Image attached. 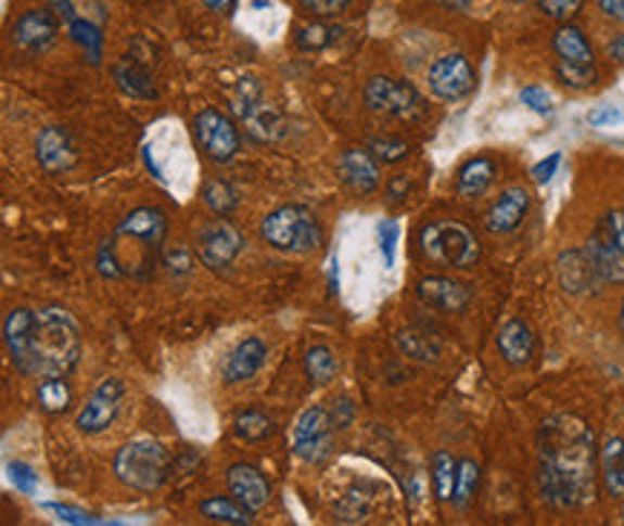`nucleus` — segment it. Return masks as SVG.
<instances>
[{
  "instance_id": "f257e3e1",
  "label": "nucleus",
  "mask_w": 624,
  "mask_h": 526,
  "mask_svg": "<svg viewBox=\"0 0 624 526\" xmlns=\"http://www.w3.org/2000/svg\"><path fill=\"white\" fill-rule=\"evenodd\" d=\"M538 489L556 510H575L596 495V440L575 414H552L538 428Z\"/></svg>"
},
{
  "instance_id": "f03ea898",
  "label": "nucleus",
  "mask_w": 624,
  "mask_h": 526,
  "mask_svg": "<svg viewBox=\"0 0 624 526\" xmlns=\"http://www.w3.org/2000/svg\"><path fill=\"white\" fill-rule=\"evenodd\" d=\"M3 343L17 371L29 377H66L81 360V329L66 308H15L3 322Z\"/></svg>"
},
{
  "instance_id": "7ed1b4c3",
  "label": "nucleus",
  "mask_w": 624,
  "mask_h": 526,
  "mask_svg": "<svg viewBox=\"0 0 624 526\" xmlns=\"http://www.w3.org/2000/svg\"><path fill=\"white\" fill-rule=\"evenodd\" d=\"M170 463L173 461L165 446L141 437V440H130V444L118 449L113 469L115 477L124 486H130L136 492H156V489L165 486L167 475H170Z\"/></svg>"
},
{
  "instance_id": "20e7f679",
  "label": "nucleus",
  "mask_w": 624,
  "mask_h": 526,
  "mask_svg": "<svg viewBox=\"0 0 624 526\" xmlns=\"http://www.w3.org/2000/svg\"><path fill=\"white\" fill-rule=\"evenodd\" d=\"M420 251L429 262L437 268H472L481 259V245L475 233L467 224L453 222V219H437V222L423 224L420 231Z\"/></svg>"
},
{
  "instance_id": "39448f33",
  "label": "nucleus",
  "mask_w": 624,
  "mask_h": 526,
  "mask_svg": "<svg viewBox=\"0 0 624 526\" xmlns=\"http://www.w3.org/2000/svg\"><path fill=\"white\" fill-rule=\"evenodd\" d=\"M230 110H233L239 127L259 144H273L285 136V118L277 104L265 99L256 78H239L237 90L230 95Z\"/></svg>"
},
{
  "instance_id": "423d86ee",
  "label": "nucleus",
  "mask_w": 624,
  "mask_h": 526,
  "mask_svg": "<svg viewBox=\"0 0 624 526\" xmlns=\"http://www.w3.org/2000/svg\"><path fill=\"white\" fill-rule=\"evenodd\" d=\"M263 239L282 254H311L322 245V228L308 207L285 205L263 219Z\"/></svg>"
},
{
  "instance_id": "0eeeda50",
  "label": "nucleus",
  "mask_w": 624,
  "mask_h": 526,
  "mask_svg": "<svg viewBox=\"0 0 624 526\" xmlns=\"http://www.w3.org/2000/svg\"><path fill=\"white\" fill-rule=\"evenodd\" d=\"M604 282H624V210H610L584 242Z\"/></svg>"
},
{
  "instance_id": "6e6552de",
  "label": "nucleus",
  "mask_w": 624,
  "mask_h": 526,
  "mask_svg": "<svg viewBox=\"0 0 624 526\" xmlns=\"http://www.w3.org/2000/svg\"><path fill=\"white\" fill-rule=\"evenodd\" d=\"M366 104H369L371 113L403 118V121L423 116V110H426L420 92L411 84L389 78V75H378L366 84Z\"/></svg>"
},
{
  "instance_id": "1a4fd4ad",
  "label": "nucleus",
  "mask_w": 624,
  "mask_h": 526,
  "mask_svg": "<svg viewBox=\"0 0 624 526\" xmlns=\"http://www.w3.org/2000/svg\"><path fill=\"white\" fill-rule=\"evenodd\" d=\"M245 251V236L228 219H214L205 228H199L196 254L211 271H225L237 262L239 254Z\"/></svg>"
},
{
  "instance_id": "9d476101",
  "label": "nucleus",
  "mask_w": 624,
  "mask_h": 526,
  "mask_svg": "<svg viewBox=\"0 0 624 526\" xmlns=\"http://www.w3.org/2000/svg\"><path fill=\"white\" fill-rule=\"evenodd\" d=\"M331 432L334 420L326 406H311L296 418L294 426V454L305 463H320L331 454Z\"/></svg>"
},
{
  "instance_id": "9b49d317",
  "label": "nucleus",
  "mask_w": 624,
  "mask_h": 526,
  "mask_svg": "<svg viewBox=\"0 0 624 526\" xmlns=\"http://www.w3.org/2000/svg\"><path fill=\"white\" fill-rule=\"evenodd\" d=\"M193 132H196L199 147L205 150L207 158H214L219 165L230 162L239 153V130L237 124L222 116L219 110L207 107L193 118Z\"/></svg>"
},
{
  "instance_id": "f8f14e48",
  "label": "nucleus",
  "mask_w": 624,
  "mask_h": 526,
  "mask_svg": "<svg viewBox=\"0 0 624 526\" xmlns=\"http://www.w3.org/2000/svg\"><path fill=\"white\" fill-rule=\"evenodd\" d=\"M122 400H124V383L115 377L101 380L95 392L87 397V403L84 409L78 411V418H75V426L84 435H99L104 428H110L118 418V411H122Z\"/></svg>"
},
{
  "instance_id": "ddd939ff",
  "label": "nucleus",
  "mask_w": 624,
  "mask_h": 526,
  "mask_svg": "<svg viewBox=\"0 0 624 526\" xmlns=\"http://www.w3.org/2000/svg\"><path fill=\"white\" fill-rule=\"evenodd\" d=\"M429 90L441 101H460L475 90V69L460 52H449L429 66Z\"/></svg>"
},
{
  "instance_id": "4468645a",
  "label": "nucleus",
  "mask_w": 624,
  "mask_h": 526,
  "mask_svg": "<svg viewBox=\"0 0 624 526\" xmlns=\"http://www.w3.org/2000/svg\"><path fill=\"white\" fill-rule=\"evenodd\" d=\"M228 489L239 503H245L251 512H259L271 501V484L251 463H233L228 469Z\"/></svg>"
},
{
  "instance_id": "2eb2a0df",
  "label": "nucleus",
  "mask_w": 624,
  "mask_h": 526,
  "mask_svg": "<svg viewBox=\"0 0 624 526\" xmlns=\"http://www.w3.org/2000/svg\"><path fill=\"white\" fill-rule=\"evenodd\" d=\"M58 21L47 9H29L12 26V41L26 52H43L55 41Z\"/></svg>"
},
{
  "instance_id": "dca6fc26",
  "label": "nucleus",
  "mask_w": 624,
  "mask_h": 526,
  "mask_svg": "<svg viewBox=\"0 0 624 526\" xmlns=\"http://www.w3.org/2000/svg\"><path fill=\"white\" fill-rule=\"evenodd\" d=\"M35 153H38V162L47 174H64L78 158L73 136L64 127H43L38 141H35Z\"/></svg>"
},
{
  "instance_id": "f3484780",
  "label": "nucleus",
  "mask_w": 624,
  "mask_h": 526,
  "mask_svg": "<svg viewBox=\"0 0 624 526\" xmlns=\"http://www.w3.org/2000/svg\"><path fill=\"white\" fill-rule=\"evenodd\" d=\"M115 233L136 239V242H141V245L158 254L167 236V216L158 207H139L130 216H124V222L118 224Z\"/></svg>"
},
{
  "instance_id": "a211bd4d",
  "label": "nucleus",
  "mask_w": 624,
  "mask_h": 526,
  "mask_svg": "<svg viewBox=\"0 0 624 526\" xmlns=\"http://www.w3.org/2000/svg\"><path fill=\"white\" fill-rule=\"evenodd\" d=\"M418 296L420 303L429 305V308L455 313L467 308L469 299H472V291L463 282L449 280V277H423L418 282Z\"/></svg>"
},
{
  "instance_id": "6ab92c4d",
  "label": "nucleus",
  "mask_w": 624,
  "mask_h": 526,
  "mask_svg": "<svg viewBox=\"0 0 624 526\" xmlns=\"http://www.w3.org/2000/svg\"><path fill=\"white\" fill-rule=\"evenodd\" d=\"M559 280L561 285H564V291H570V294H587V291H596L604 285L601 273L596 271V265H593L590 254H587L584 247L561 254Z\"/></svg>"
},
{
  "instance_id": "aec40b11",
  "label": "nucleus",
  "mask_w": 624,
  "mask_h": 526,
  "mask_svg": "<svg viewBox=\"0 0 624 526\" xmlns=\"http://www.w3.org/2000/svg\"><path fill=\"white\" fill-rule=\"evenodd\" d=\"M526 210H530V193L524 188H507L498 196L489 210H486V231L489 233H512L518 224L524 222Z\"/></svg>"
},
{
  "instance_id": "412c9836",
  "label": "nucleus",
  "mask_w": 624,
  "mask_h": 526,
  "mask_svg": "<svg viewBox=\"0 0 624 526\" xmlns=\"http://www.w3.org/2000/svg\"><path fill=\"white\" fill-rule=\"evenodd\" d=\"M340 176L345 184L357 193H374L380 184V167L378 158L371 156L369 150H345L338 162Z\"/></svg>"
},
{
  "instance_id": "4be33fe9",
  "label": "nucleus",
  "mask_w": 624,
  "mask_h": 526,
  "mask_svg": "<svg viewBox=\"0 0 624 526\" xmlns=\"http://www.w3.org/2000/svg\"><path fill=\"white\" fill-rule=\"evenodd\" d=\"M265 357H268V346H265L259 337H247L242 339L230 357L225 360L222 377L225 383H245L256 374V371L265 365Z\"/></svg>"
},
{
  "instance_id": "5701e85b",
  "label": "nucleus",
  "mask_w": 624,
  "mask_h": 526,
  "mask_svg": "<svg viewBox=\"0 0 624 526\" xmlns=\"http://www.w3.org/2000/svg\"><path fill=\"white\" fill-rule=\"evenodd\" d=\"M498 351L510 365H526L535 354V334L524 320L504 322L498 331Z\"/></svg>"
},
{
  "instance_id": "b1692460",
  "label": "nucleus",
  "mask_w": 624,
  "mask_h": 526,
  "mask_svg": "<svg viewBox=\"0 0 624 526\" xmlns=\"http://www.w3.org/2000/svg\"><path fill=\"white\" fill-rule=\"evenodd\" d=\"M552 50L559 55L561 64H575V66H593V47L587 43L584 33L578 26L564 24L552 35Z\"/></svg>"
},
{
  "instance_id": "393cba45",
  "label": "nucleus",
  "mask_w": 624,
  "mask_h": 526,
  "mask_svg": "<svg viewBox=\"0 0 624 526\" xmlns=\"http://www.w3.org/2000/svg\"><path fill=\"white\" fill-rule=\"evenodd\" d=\"M495 170H498V167H495L493 158L486 156L469 158L458 174V196L460 198L484 196L486 190H489V184L495 181Z\"/></svg>"
},
{
  "instance_id": "a878e982",
  "label": "nucleus",
  "mask_w": 624,
  "mask_h": 526,
  "mask_svg": "<svg viewBox=\"0 0 624 526\" xmlns=\"http://www.w3.org/2000/svg\"><path fill=\"white\" fill-rule=\"evenodd\" d=\"M113 81L115 87L124 92V95H130V99H141L150 101L156 99V87L150 81V73L144 66H139L136 61H118L113 66Z\"/></svg>"
},
{
  "instance_id": "bb28decb",
  "label": "nucleus",
  "mask_w": 624,
  "mask_h": 526,
  "mask_svg": "<svg viewBox=\"0 0 624 526\" xmlns=\"http://www.w3.org/2000/svg\"><path fill=\"white\" fill-rule=\"evenodd\" d=\"M601 477L613 498L624 495V440L622 437H610L604 449H601Z\"/></svg>"
},
{
  "instance_id": "cd10ccee",
  "label": "nucleus",
  "mask_w": 624,
  "mask_h": 526,
  "mask_svg": "<svg viewBox=\"0 0 624 526\" xmlns=\"http://www.w3.org/2000/svg\"><path fill=\"white\" fill-rule=\"evenodd\" d=\"M199 512L207 521H216V524H254L251 510H247L245 503H239L237 498H222V495L205 498V501L199 503Z\"/></svg>"
},
{
  "instance_id": "c85d7f7f",
  "label": "nucleus",
  "mask_w": 624,
  "mask_h": 526,
  "mask_svg": "<svg viewBox=\"0 0 624 526\" xmlns=\"http://www.w3.org/2000/svg\"><path fill=\"white\" fill-rule=\"evenodd\" d=\"M233 432H237L239 440L259 444L265 437H271L273 432H277V426H273V420L268 418L265 411L247 409L242 411V414H237V420H233Z\"/></svg>"
},
{
  "instance_id": "c756f323",
  "label": "nucleus",
  "mask_w": 624,
  "mask_h": 526,
  "mask_svg": "<svg viewBox=\"0 0 624 526\" xmlns=\"http://www.w3.org/2000/svg\"><path fill=\"white\" fill-rule=\"evenodd\" d=\"M305 374L314 386H326L338 374V357L329 346H314L305 354Z\"/></svg>"
},
{
  "instance_id": "7c9ffc66",
  "label": "nucleus",
  "mask_w": 624,
  "mask_h": 526,
  "mask_svg": "<svg viewBox=\"0 0 624 526\" xmlns=\"http://www.w3.org/2000/svg\"><path fill=\"white\" fill-rule=\"evenodd\" d=\"M38 403L50 414H64L73 403V388L64 377H43L38 386Z\"/></svg>"
},
{
  "instance_id": "2f4dec72",
  "label": "nucleus",
  "mask_w": 624,
  "mask_h": 526,
  "mask_svg": "<svg viewBox=\"0 0 624 526\" xmlns=\"http://www.w3.org/2000/svg\"><path fill=\"white\" fill-rule=\"evenodd\" d=\"M432 480H435L437 501H453L455 480H458V461L444 449L432 454Z\"/></svg>"
},
{
  "instance_id": "473e14b6",
  "label": "nucleus",
  "mask_w": 624,
  "mask_h": 526,
  "mask_svg": "<svg viewBox=\"0 0 624 526\" xmlns=\"http://www.w3.org/2000/svg\"><path fill=\"white\" fill-rule=\"evenodd\" d=\"M395 346L400 348L406 357L420 362H435L437 354H441V343L426 334H420V331H400L395 337Z\"/></svg>"
},
{
  "instance_id": "72a5a7b5",
  "label": "nucleus",
  "mask_w": 624,
  "mask_h": 526,
  "mask_svg": "<svg viewBox=\"0 0 624 526\" xmlns=\"http://www.w3.org/2000/svg\"><path fill=\"white\" fill-rule=\"evenodd\" d=\"M334 35H338V29H331V26L311 21V24L296 26L294 41L303 52H320V50H326V47H331V43H334Z\"/></svg>"
},
{
  "instance_id": "f704fd0d",
  "label": "nucleus",
  "mask_w": 624,
  "mask_h": 526,
  "mask_svg": "<svg viewBox=\"0 0 624 526\" xmlns=\"http://www.w3.org/2000/svg\"><path fill=\"white\" fill-rule=\"evenodd\" d=\"M477 480H481V466H477L472 458H463V461L458 463V480H455V495H453L455 506L463 510V506L472 501V495H475L477 489Z\"/></svg>"
},
{
  "instance_id": "c9c22d12",
  "label": "nucleus",
  "mask_w": 624,
  "mask_h": 526,
  "mask_svg": "<svg viewBox=\"0 0 624 526\" xmlns=\"http://www.w3.org/2000/svg\"><path fill=\"white\" fill-rule=\"evenodd\" d=\"M205 205L214 210V214H219V216H228L233 207L239 205V193H237V188L233 184H228V181H207L205 184Z\"/></svg>"
},
{
  "instance_id": "e433bc0d",
  "label": "nucleus",
  "mask_w": 624,
  "mask_h": 526,
  "mask_svg": "<svg viewBox=\"0 0 624 526\" xmlns=\"http://www.w3.org/2000/svg\"><path fill=\"white\" fill-rule=\"evenodd\" d=\"M69 33H73V38L81 43L84 50L90 52L92 64H99L101 43H104V35H101L99 26H92L90 21H81V17H73L69 21Z\"/></svg>"
},
{
  "instance_id": "4c0bfd02",
  "label": "nucleus",
  "mask_w": 624,
  "mask_h": 526,
  "mask_svg": "<svg viewBox=\"0 0 624 526\" xmlns=\"http://www.w3.org/2000/svg\"><path fill=\"white\" fill-rule=\"evenodd\" d=\"M369 153L383 165H397L403 158L409 156L411 147L409 141L395 139V136H383V139H371L369 141Z\"/></svg>"
},
{
  "instance_id": "58836bf2",
  "label": "nucleus",
  "mask_w": 624,
  "mask_h": 526,
  "mask_svg": "<svg viewBox=\"0 0 624 526\" xmlns=\"http://www.w3.org/2000/svg\"><path fill=\"white\" fill-rule=\"evenodd\" d=\"M556 75L564 87H573V90H587L596 84V66H575V64H561L556 66Z\"/></svg>"
},
{
  "instance_id": "ea45409f",
  "label": "nucleus",
  "mask_w": 624,
  "mask_h": 526,
  "mask_svg": "<svg viewBox=\"0 0 624 526\" xmlns=\"http://www.w3.org/2000/svg\"><path fill=\"white\" fill-rule=\"evenodd\" d=\"M378 236H380V251H383V259L392 268L395 265V251H397V236H400V228H397L395 219H383L378 224Z\"/></svg>"
},
{
  "instance_id": "a19ab883",
  "label": "nucleus",
  "mask_w": 624,
  "mask_h": 526,
  "mask_svg": "<svg viewBox=\"0 0 624 526\" xmlns=\"http://www.w3.org/2000/svg\"><path fill=\"white\" fill-rule=\"evenodd\" d=\"M584 0H538V9L552 21H570L582 9Z\"/></svg>"
},
{
  "instance_id": "79ce46f5",
  "label": "nucleus",
  "mask_w": 624,
  "mask_h": 526,
  "mask_svg": "<svg viewBox=\"0 0 624 526\" xmlns=\"http://www.w3.org/2000/svg\"><path fill=\"white\" fill-rule=\"evenodd\" d=\"M300 7L317 17H331L352 7V0H300Z\"/></svg>"
},
{
  "instance_id": "37998d69",
  "label": "nucleus",
  "mask_w": 624,
  "mask_h": 526,
  "mask_svg": "<svg viewBox=\"0 0 624 526\" xmlns=\"http://www.w3.org/2000/svg\"><path fill=\"white\" fill-rule=\"evenodd\" d=\"M521 101H524L526 107L533 110V113H542V116H547V113H552V104H550V95H547V90L544 87H524L521 90Z\"/></svg>"
},
{
  "instance_id": "c03bdc74",
  "label": "nucleus",
  "mask_w": 624,
  "mask_h": 526,
  "mask_svg": "<svg viewBox=\"0 0 624 526\" xmlns=\"http://www.w3.org/2000/svg\"><path fill=\"white\" fill-rule=\"evenodd\" d=\"M9 475H12V484L21 489L24 495H33L35 492V484H38V477H35V472L26 463H9Z\"/></svg>"
},
{
  "instance_id": "a18cd8bd",
  "label": "nucleus",
  "mask_w": 624,
  "mask_h": 526,
  "mask_svg": "<svg viewBox=\"0 0 624 526\" xmlns=\"http://www.w3.org/2000/svg\"><path fill=\"white\" fill-rule=\"evenodd\" d=\"M165 265L170 273H188L193 268V259L184 247H176V251H167L165 254Z\"/></svg>"
},
{
  "instance_id": "49530a36",
  "label": "nucleus",
  "mask_w": 624,
  "mask_h": 526,
  "mask_svg": "<svg viewBox=\"0 0 624 526\" xmlns=\"http://www.w3.org/2000/svg\"><path fill=\"white\" fill-rule=\"evenodd\" d=\"M331 420H334V428H348L352 426L354 420V403L352 400H334V406H331Z\"/></svg>"
},
{
  "instance_id": "de8ad7c7",
  "label": "nucleus",
  "mask_w": 624,
  "mask_h": 526,
  "mask_svg": "<svg viewBox=\"0 0 624 526\" xmlns=\"http://www.w3.org/2000/svg\"><path fill=\"white\" fill-rule=\"evenodd\" d=\"M559 165H561V153H552V156H547L544 162H538V165L533 167V179L538 181V184H547V181L556 176Z\"/></svg>"
},
{
  "instance_id": "09e8293b",
  "label": "nucleus",
  "mask_w": 624,
  "mask_h": 526,
  "mask_svg": "<svg viewBox=\"0 0 624 526\" xmlns=\"http://www.w3.org/2000/svg\"><path fill=\"white\" fill-rule=\"evenodd\" d=\"M587 121H590L593 127H610V124L622 121V113L613 107H596L590 116H587Z\"/></svg>"
},
{
  "instance_id": "8fccbe9b",
  "label": "nucleus",
  "mask_w": 624,
  "mask_h": 526,
  "mask_svg": "<svg viewBox=\"0 0 624 526\" xmlns=\"http://www.w3.org/2000/svg\"><path fill=\"white\" fill-rule=\"evenodd\" d=\"M50 510L55 512V515H64V521H69V524H99V518H92L87 512L69 510V506H61V503H50Z\"/></svg>"
},
{
  "instance_id": "3c124183",
  "label": "nucleus",
  "mask_w": 624,
  "mask_h": 526,
  "mask_svg": "<svg viewBox=\"0 0 624 526\" xmlns=\"http://www.w3.org/2000/svg\"><path fill=\"white\" fill-rule=\"evenodd\" d=\"M409 190H411V181L406 179V176H397V179L389 181L386 196L392 198V202H403V198L409 196Z\"/></svg>"
},
{
  "instance_id": "603ef678",
  "label": "nucleus",
  "mask_w": 624,
  "mask_h": 526,
  "mask_svg": "<svg viewBox=\"0 0 624 526\" xmlns=\"http://www.w3.org/2000/svg\"><path fill=\"white\" fill-rule=\"evenodd\" d=\"M599 9L613 21H622L624 24V0H599Z\"/></svg>"
},
{
  "instance_id": "864d4df0",
  "label": "nucleus",
  "mask_w": 624,
  "mask_h": 526,
  "mask_svg": "<svg viewBox=\"0 0 624 526\" xmlns=\"http://www.w3.org/2000/svg\"><path fill=\"white\" fill-rule=\"evenodd\" d=\"M211 12H219V15H228V12H233V7H237L239 0H202Z\"/></svg>"
},
{
  "instance_id": "5fc2aeb1",
  "label": "nucleus",
  "mask_w": 624,
  "mask_h": 526,
  "mask_svg": "<svg viewBox=\"0 0 624 526\" xmlns=\"http://www.w3.org/2000/svg\"><path fill=\"white\" fill-rule=\"evenodd\" d=\"M608 55H610V59H613V61H624V35H619L616 41H610Z\"/></svg>"
},
{
  "instance_id": "6e6d98bb",
  "label": "nucleus",
  "mask_w": 624,
  "mask_h": 526,
  "mask_svg": "<svg viewBox=\"0 0 624 526\" xmlns=\"http://www.w3.org/2000/svg\"><path fill=\"white\" fill-rule=\"evenodd\" d=\"M441 3H444L446 9H453V12H467L472 0H441Z\"/></svg>"
},
{
  "instance_id": "4d7b16f0",
  "label": "nucleus",
  "mask_w": 624,
  "mask_h": 526,
  "mask_svg": "<svg viewBox=\"0 0 624 526\" xmlns=\"http://www.w3.org/2000/svg\"><path fill=\"white\" fill-rule=\"evenodd\" d=\"M622 334H624V303H622Z\"/></svg>"
}]
</instances>
